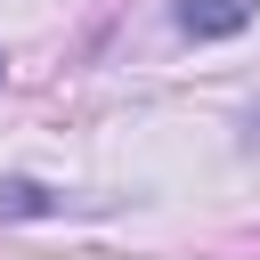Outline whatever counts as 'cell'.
<instances>
[{
  "label": "cell",
  "instance_id": "7a4b0ae2",
  "mask_svg": "<svg viewBox=\"0 0 260 260\" xmlns=\"http://www.w3.org/2000/svg\"><path fill=\"white\" fill-rule=\"evenodd\" d=\"M0 211H8V219H24V211H49V195H41V187H24V179H8V187H0Z\"/></svg>",
  "mask_w": 260,
  "mask_h": 260
},
{
  "label": "cell",
  "instance_id": "6da1fadb",
  "mask_svg": "<svg viewBox=\"0 0 260 260\" xmlns=\"http://www.w3.org/2000/svg\"><path fill=\"white\" fill-rule=\"evenodd\" d=\"M252 8H260V0H179V24H187L195 41H228V32L252 24Z\"/></svg>",
  "mask_w": 260,
  "mask_h": 260
}]
</instances>
